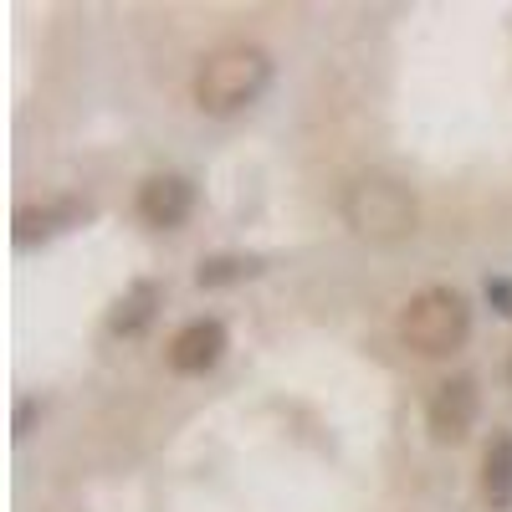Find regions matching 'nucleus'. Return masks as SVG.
<instances>
[{"mask_svg": "<svg viewBox=\"0 0 512 512\" xmlns=\"http://www.w3.org/2000/svg\"><path fill=\"white\" fill-rule=\"evenodd\" d=\"M472 420H477V384L466 374H456L431 400V436L436 441H461L466 431H472Z\"/></svg>", "mask_w": 512, "mask_h": 512, "instance_id": "39448f33", "label": "nucleus"}, {"mask_svg": "<svg viewBox=\"0 0 512 512\" xmlns=\"http://www.w3.org/2000/svg\"><path fill=\"white\" fill-rule=\"evenodd\" d=\"M482 492L497 512L512 507V436L502 431L492 446H487V461H482Z\"/></svg>", "mask_w": 512, "mask_h": 512, "instance_id": "0eeeda50", "label": "nucleus"}, {"mask_svg": "<svg viewBox=\"0 0 512 512\" xmlns=\"http://www.w3.org/2000/svg\"><path fill=\"white\" fill-rule=\"evenodd\" d=\"M246 272H256V262H236V256H216V262H200L195 282H200V287H221V282H236V277H246Z\"/></svg>", "mask_w": 512, "mask_h": 512, "instance_id": "1a4fd4ad", "label": "nucleus"}, {"mask_svg": "<svg viewBox=\"0 0 512 512\" xmlns=\"http://www.w3.org/2000/svg\"><path fill=\"white\" fill-rule=\"evenodd\" d=\"M149 313H154V287L139 282V287L118 303V313L108 318V328H113V333H139V328L149 323Z\"/></svg>", "mask_w": 512, "mask_h": 512, "instance_id": "6e6552de", "label": "nucleus"}, {"mask_svg": "<svg viewBox=\"0 0 512 512\" xmlns=\"http://www.w3.org/2000/svg\"><path fill=\"white\" fill-rule=\"evenodd\" d=\"M344 221L364 241H405L415 231V221H420V205H415L410 185L369 169V175H359L344 190Z\"/></svg>", "mask_w": 512, "mask_h": 512, "instance_id": "f03ea898", "label": "nucleus"}, {"mask_svg": "<svg viewBox=\"0 0 512 512\" xmlns=\"http://www.w3.org/2000/svg\"><path fill=\"white\" fill-rule=\"evenodd\" d=\"M466 333H472V308H466V297L456 287H425L400 313L405 349H415L425 359H441V354L461 349Z\"/></svg>", "mask_w": 512, "mask_h": 512, "instance_id": "7ed1b4c3", "label": "nucleus"}, {"mask_svg": "<svg viewBox=\"0 0 512 512\" xmlns=\"http://www.w3.org/2000/svg\"><path fill=\"white\" fill-rule=\"evenodd\" d=\"M190 205H195V190H190V180H180V175H154V180H144V190H139V216H144L149 226H159V231L180 226V221L190 216Z\"/></svg>", "mask_w": 512, "mask_h": 512, "instance_id": "423d86ee", "label": "nucleus"}, {"mask_svg": "<svg viewBox=\"0 0 512 512\" xmlns=\"http://www.w3.org/2000/svg\"><path fill=\"white\" fill-rule=\"evenodd\" d=\"M226 354V328L216 318H195L175 333V344H169V369L175 374H205Z\"/></svg>", "mask_w": 512, "mask_h": 512, "instance_id": "20e7f679", "label": "nucleus"}, {"mask_svg": "<svg viewBox=\"0 0 512 512\" xmlns=\"http://www.w3.org/2000/svg\"><path fill=\"white\" fill-rule=\"evenodd\" d=\"M267 82H272V57L262 47H251V41H226V47H216L200 72H195V103L205 113H241L246 103H256L267 93Z\"/></svg>", "mask_w": 512, "mask_h": 512, "instance_id": "f257e3e1", "label": "nucleus"}]
</instances>
